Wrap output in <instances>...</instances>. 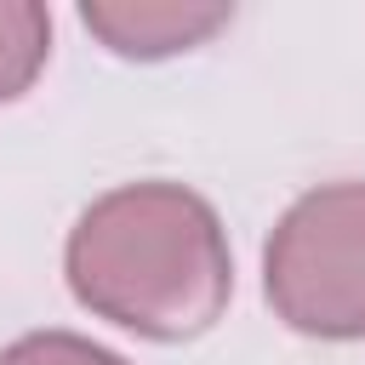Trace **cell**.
Segmentation results:
<instances>
[{
    "label": "cell",
    "mask_w": 365,
    "mask_h": 365,
    "mask_svg": "<svg viewBox=\"0 0 365 365\" xmlns=\"http://www.w3.org/2000/svg\"><path fill=\"white\" fill-rule=\"evenodd\" d=\"M63 274L86 314L148 342L211 331L234 297V257L217 205L165 177L97 194L68 228Z\"/></svg>",
    "instance_id": "1"
},
{
    "label": "cell",
    "mask_w": 365,
    "mask_h": 365,
    "mask_svg": "<svg viewBox=\"0 0 365 365\" xmlns=\"http://www.w3.org/2000/svg\"><path fill=\"white\" fill-rule=\"evenodd\" d=\"M262 297L302 336H365V182H319L274 222Z\"/></svg>",
    "instance_id": "2"
},
{
    "label": "cell",
    "mask_w": 365,
    "mask_h": 365,
    "mask_svg": "<svg viewBox=\"0 0 365 365\" xmlns=\"http://www.w3.org/2000/svg\"><path fill=\"white\" fill-rule=\"evenodd\" d=\"M228 17L234 6L222 0H86L80 6V23L114 57H137V63L194 51L217 29H228Z\"/></svg>",
    "instance_id": "3"
},
{
    "label": "cell",
    "mask_w": 365,
    "mask_h": 365,
    "mask_svg": "<svg viewBox=\"0 0 365 365\" xmlns=\"http://www.w3.org/2000/svg\"><path fill=\"white\" fill-rule=\"evenodd\" d=\"M51 57V11L40 0H0V103H17Z\"/></svg>",
    "instance_id": "4"
},
{
    "label": "cell",
    "mask_w": 365,
    "mask_h": 365,
    "mask_svg": "<svg viewBox=\"0 0 365 365\" xmlns=\"http://www.w3.org/2000/svg\"><path fill=\"white\" fill-rule=\"evenodd\" d=\"M0 365H131V359L80 331H29L0 348Z\"/></svg>",
    "instance_id": "5"
}]
</instances>
